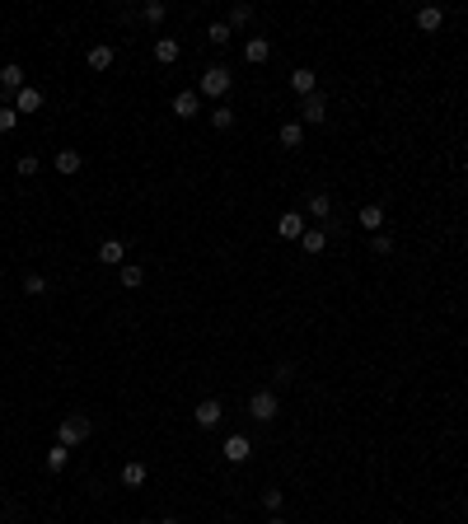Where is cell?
<instances>
[{"label": "cell", "mask_w": 468, "mask_h": 524, "mask_svg": "<svg viewBox=\"0 0 468 524\" xmlns=\"http://www.w3.org/2000/svg\"><path fill=\"white\" fill-rule=\"evenodd\" d=\"M89 431H94L89 417H84V412H71V417H61V436H56V440H61L66 449H75V445L89 440Z\"/></svg>", "instance_id": "1"}, {"label": "cell", "mask_w": 468, "mask_h": 524, "mask_svg": "<svg viewBox=\"0 0 468 524\" xmlns=\"http://www.w3.org/2000/svg\"><path fill=\"white\" fill-rule=\"evenodd\" d=\"M234 84V71L230 66H211L207 75H202V84H197V94H207V99H225Z\"/></svg>", "instance_id": "2"}, {"label": "cell", "mask_w": 468, "mask_h": 524, "mask_svg": "<svg viewBox=\"0 0 468 524\" xmlns=\"http://www.w3.org/2000/svg\"><path fill=\"white\" fill-rule=\"evenodd\" d=\"M277 412H281V403H277V393L258 389L253 398H248V417H253V421H272Z\"/></svg>", "instance_id": "3"}, {"label": "cell", "mask_w": 468, "mask_h": 524, "mask_svg": "<svg viewBox=\"0 0 468 524\" xmlns=\"http://www.w3.org/2000/svg\"><path fill=\"white\" fill-rule=\"evenodd\" d=\"M300 122H305V127H318V122H328V99H323V94H309V99H300Z\"/></svg>", "instance_id": "4"}, {"label": "cell", "mask_w": 468, "mask_h": 524, "mask_svg": "<svg viewBox=\"0 0 468 524\" xmlns=\"http://www.w3.org/2000/svg\"><path fill=\"white\" fill-rule=\"evenodd\" d=\"M220 454H225L230 464H248V454H253V440H248V436H225Z\"/></svg>", "instance_id": "5"}, {"label": "cell", "mask_w": 468, "mask_h": 524, "mask_svg": "<svg viewBox=\"0 0 468 524\" xmlns=\"http://www.w3.org/2000/svg\"><path fill=\"white\" fill-rule=\"evenodd\" d=\"M99 262L122 267V262H127V243H122V239H104V243H99Z\"/></svg>", "instance_id": "6"}, {"label": "cell", "mask_w": 468, "mask_h": 524, "mask_svg": "<svg viewBox=\"0 0 468 524\" xmlns=\"http://www.w3.org/2000/svg\"><path fill=\"white\" fill-rule=\"evenodd\" d=\"M441 24H445V10H441V5H421V10H417V28H421V33H436Z\"/></svg>", "instance_id": "7"}, {"label": "cell", "mask_w": 468, "mask_h": 524, "mask_svg": "<svg viewBox=\"0 0 468 524\" xmlns=\"http://www.w3.org/2000/svg\"><path fill=\"white\" fill-rule=\"evenodd\" d=\"M290 89H295L300 99L318 94V80H314V71H305V66H300V71H290Z\"/></svg>", "instance_id": "8"}, {"label": "cell", "mask_w": 468, "mask_h": 524, "mask_svg": "<svg viewBox=\"0 0 468 524\" xmlns=\"http://www.w3.org/2000/svg\"><path fill=\"white\" fill-rule=\"evenodd\" d=\"M277 235L281 239H300L305 235V215H300V211H286V215L277 220Z\"/></svg>", "instance_id": "9"}, {"label": "cell", "mask_w": 468, "mask_h": 524, "mask_svg": "<svg viewBox=\"0 0 468 524\" xmlns=\"http://www.w3.org/2000/svg\"><path fill=\"white\" fill-rule=\"evenodd\" d=\"M220 417H225V407H220L215 398H202V403H197V426H220Z\"/></svg>", "instance_id": "10"}, {"label": "cell", "mask_w": 468, "mask_h": 524, "mask_svg": "<svg viewBox=\"0 0 468 524\" xmlns=\"http://www.w3.org/2000/svg\"><path fill=\"white\" fill-rule=\"evenodd\" d=\"M197 108H202L197 89H183L178 99H174V117H197Z\"/></svg>", "instance_id": "11"}, {"label": "cell", "mask_w": 468, "mask_h": 524, "mask_svg": "<svg viewBox=\"0 0 468 524\" xmlns=\"http://www.w3.org/2000/svg\"><path fill=\"white\" fill-rule=\"evenodd\" d=\"M0 89H5V94H19V89H24V66L10 61V66L0 71Z\"/></svg>", "instance_id": "12"}, {"label": "cell", "mask_w": 468, "mask_h": 524, "mask_svg": "<svg viewBox=\"0 0 468 524\" xmlns=\"http://www.w3.org/2000/svg\"><path fill=\"white\" fill-rule=\"evenodd\" d=\"M178 56H183V47L174 43V38H155V61L159 66H174Z\"/></svg>", "instance_id": "13"}, {"label": "cell", "mask_w": 468, "mask_h": 524, "mask_svg": "<svg viewBox=\"0 0 468 524\" xmlns=\"http://www.w3.org/2000/svg\"><path fill=\"white\" fill-rule=\"evenodd\" d=\"M145 477H150V473H145V464H141V459L122 464V487H145Z\"/></svg>", "instance_id": "14"}, {"label": "cell", "mask_w": 468, "mask_h": 524, "mask_svg": "<svg viewBox=\"0 0 468 524\" xmlns=\"http://www.w3.org/2000/svg\"><path fill=\"white\" fill-rule=\"evenodd\" d=\"M300 248H305L309 258H318V253L328 248V235H323V230H305V235H300Z\"/></svg>", "instance_id": "15"}, {"label": "cell", "mask_w": 468, "mask_h": 524, "mask_svg": "<svg viewBox=\"0 0 468 524\" xmlns=\"http://www.w3.org/2000/svg\"><path fill=\"white\" fill-rule=\"evenodd\" d=\"M361 225L370 230V235H379V225H384V206H379V202H370V206H361Z\"/></svg>", "instance_id": "16"}, {"label": "cell", "mask_w": 468, "mask_h": 524, "mask_svg": "<svg viewBox=\"0 0 468 524\" xmlns=\"http://www.w3.org/2000/svg\"><path fill=\"white\" fill-rule=\"evenodd\" d=\"M281 145H286V150H300V145H305V122H286V127H281Z\"/></svg>", "instance_id": "17"}, {"label": "cell", "mask_w": 468, "mask_h": 524, "mask_svg": "<svg viewBox=\"0 0 468 524\" xmlns=\"http://www.w3.org/2000/svg\"><path fill=\"white\" fill-rule=\"evenodd\" d=\"M80 169H84V155H80V150H61V155H56V174H80Z\"/></svg>", "instance_id": "18"}, {"label": "cell", "mask_w": 468, "mask_h": 524, "mask_svg": "<svg viewBox=\"0 0 468 524\" xmlns=\"http://www.w3.org/2000/svg\"><path fill=\"white\" fill-rule=\"evenodd\" d=\"M244 56H248L253 66H262V61L272 56V43H267V38H248V47H244Z\"/></svg>", "instance_id": "19"}, {"label": "cell", "mask_w": 468, "mask_h": 524, "mask_svg": "<svg viewBox=\"0 0 468 524\" xmlns=\"http://www.w3.org/2000/svg\"><path fill=\"white\" fill-rule=\"evenodd\" d=\"M38 108H43V94H38V89H19V99H14V112H38Z\"/></svg>", "instance_id": "20"}, {"label": "cell", "mask_w": 468, "mask_h": 524, "mask_svg": "<svg viewBox=\"0 0 468 524\" xmlns=\"http://www.w3.org/2000/svg\"><path fill=\"white\" fill-rule=\"evenodd\" d=\"M309 215L314 220H328V215H333V197H328V192H314L309 197Z\"/></svg>", "instance_id": "21"}, {"label": "cell", "mask_w": 468, "mask_h": 524, "mask_svg": "<svg viewBox=\"0 0 468 524\" xmlns=\"http://www.w3.org/2000/svg\"><path fill=\"white\" fill-rule=\"evenodd\" d=\"M84 61H89V71H108V66H113V47H104V43H99V47H89V56H84Z\"/></svg>", "instance_id": "22"}, {"label": "cell", "mask_w": 468, "mask_h": 524, "mask_svg": "<svg viewBox=\"0 0 468 524\" xmlns=\"http://www.w3.org/2000/svg\"><path fill=\"white\" fill-rule=\"evenodd\" d=\"M211 127L230 131V127H234V108H230V104H215V108H211Z\"/></svg>", "instance_id": "23"}, {"label": "cell", "mask_w": 468, "mask_h": 524, "mask_svg": "<svg viewBox=\"0 0 468 524\" xmlns=\"http://www.w3.org/2000/svg\"><path fill=\"white\" fill-rule=\"evenodd\" d=\"M66 459H71V449L56 440V445L47 449V473H61V468H66Z\"/></svg>", "instance_id": "24"}, {"label": "cell", "mask_w": 468, "mask_h": 524, "mask_svg": "<svg viewBox=\"0 0 468 524\" xmlns=\"http://www.w3.org/2000/svg\"><path fill=\"white\" fill-rule=\"evenodd\" d=\"M117 272H122V286H127V290H136V286H141V281H145V272H141L136 262H122Z\"/></svg>", "instance_id": "25"}, {"label": "cell", "mask_w": 468, "mask_h": 524, "mask_svg": "<svg viewBox=\"0 0 468 524\" xmlns=\"http://www.w3.org/2000/svg\"><path fill=\"white\" fill-rule=\"evenodd\" d=\"M248 19H253V5H230V19H225V24H230V28H244Z\"/></svg>", "instance_id": "26"}, {"label": "cell", "mask_w": 468, "mask_h": 524, "mask_svg": "<svg viewBox=\"0 0 468 524\" xmlns=\"http://www.w3.org/2000/svg\"><path fill=\"white\" fill-rule=\"evenodd\" d=\"M207 38H211V43H215V47H225V43H230V38H234V28L225 24V19H220V24H211V28H207Z\"/></svg>", "instance_id": "27"}, {"label": "cell", "mask_w": 468, "mask_h": 524, "mask_svg": "<svg viewBox=\"0 0 468 524\" xmlns=\"http://www.w3.org/2000/svg\"><path fill=\"white\" fill-rule=\"evenodd\" d=\"M370 248H375L379 258H389V253H393V239L384 235V230H379V235H370Z\"/></svg>", "instance_id": "28"}, {"label": "cell", "mask_w": 468, "mask_h": 524, "mask_svg": "<svg viewBox=\"0 0 468 524\" xmlns=\"http://www.w3.org/2000/svg\"><path fill=\"white\" fill-rule=\"evenodd\" d=\"M141 14H145V19H150V24H159V19H164V14H169V5H164V0H150V5H145V10H141Z\"/></svg>", "instance_id": "29"}, {"label": "cell", "mask_w": 468, "mask_h": 524, "mask_svg": "<svg viewBox=\"0 0 468 524\" xmlns=\"http://www.w3.org/2000/svg\"><path fill=\"white\" fill-rule=\"evenodd\" d=\"M24 290H28V295H47V276H38V272L24 276Z\"/></svg>", "instance_id": "30"}, {"label": "cell", "mask_w": 468, "mask_h": 524, "mask_svg": "<svg viewBox=\"0 0 468 524\" xmlns=\"http://www.w3.org/2000/svg\"><path fill=\"white\" fill-rule=\"evenodd\" d=\"M14 127H19V112L5 104V108H0V131H14Z\"/></svg>", "instance_id": "31"}, {"label": "cell", "mask_w": 468, "mask_h": 524, "mask_svg": "<svg viewBox=\"0 0 468 524\" xmlns=\"http://www.w3.org/2000/svg\"><path fill=\"white\" fill-rule=\"evenodd\" d=\"M262 505L277 515V510H281V492H277V487H267V492H262Z\"/></svg>", "instance_id": "32"}, {"label": "cell", "mask_w": 468, "mask_h": 524, "mask_svg": "<svg viewBox=\"0 0 468 524\" xmlns=\"http://www.w3.org/2000/svg\"><path fill=\"white\" fill-rule=\"evenodd\" d=\"M19 174H24V178H33V174H38V159L24 155V159H19Z\"/></svg>", "instance_id": "33"}, {"label": "cell", "mask_w": 468, "mask_h": 524, "mask_svg": "<svg viewBox=\"0 0 468 524\" xmlns=\"http://www.w3.org/2000/svg\"><path fill=\"white\" fill-rule=\"evenodd\" d=\"M272 379H277V384H290V379H295V370H290V366H277V374H272Z\"/></svg>", "instance_id": "34"}, {"label": "cell", "mask_w": 468, "mask_h": 524, "mask_svg": "<svg viewBox=\"0 0 468 524\" xmlns=\"http://www.w3.org/2000/svg\"><path fill=\"white\" fill-rule=\"evenodd\" d=\"M267 524H286V520H277V515H272V520H267Z\"/></svg>", "instance_id": "35"}, {"label": "cell", "mask_w": 468, "mask_h": 524, "mask_svg": "<svg viewBox=\"0 0 468 524\" xmlns=\"http://www.w3.org/2000/svg\"><path fill=\"white\" fill-rule=\"evenodd\" d=\"M464 253H468V230H464Z\"/></svg>", "instance_id": "36"}, {"label": "cell", "mask_w": 468, "mask_h": 524, "mask_svg": "<svg viewBox=\"0 0 468 524\" xmlns=\"http://www.w3.org/2000/svg\"><path fill=\"white\" fill-rule=\"evenodd\" d=\"M159 524H178V520H159Z\"/></svg>", "instance_id": "37"}, {"label": "cell", "mask_w": 468, "mask_h": 524, "mask_svg": "<svg viewBox=\"0 0 468 524\" xmlns=\"http://www.w3.org/2000/svg\"><path fill=\"white\" fill-rule=\"evenodd\" d=\"M136 524H150V520H136Z\"/></svg>", "instance_id": "38"}]
</instances>
